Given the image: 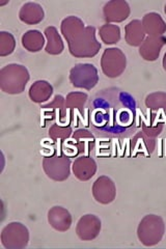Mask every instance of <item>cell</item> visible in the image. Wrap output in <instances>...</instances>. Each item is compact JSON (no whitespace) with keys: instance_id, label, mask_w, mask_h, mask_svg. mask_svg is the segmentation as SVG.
Here are the masks:
<instances>
[{"instance_id":"6da1fadb","label":"cell","mask_w":166,"mask_h":249,"mask_svg":"<svg viewBox=\"0 0 166 249\" xmlns=\"http://www.w3.org/2000/svg\"><path fill=\"white\" fill-rule=\"evenodd\" d=\"M89 108L90 126L99 135L124 137L138 127L136 101L124 90H101L92 98Z\"/></svg>"},{"instance_id":"7a4b0ae2","label":"cell","mask_w":166,"mask_h":249,"mask_svg":"<svg viewBox=\"0 0 166 249\" xmlns=\"http://www.w3.org/2000/svg\"><path fill=\"white\" fill-rule=\"evenodd\" d=\"M29 79L28 70L22 65L10 64L0 70V89L9 95L22 93Z\"/></svg>"},{"instance_id":"3957f363","label":"cell","mask_w":166,"mask_h":249,"mask_svg":"<svg viewBox=\"0 0 166 249\" xmlns=\"http://www.w3.org/2000/svg\"><path fill=\"white\" fill-rule=\"evenodd\" d=\"M68 45L71 55L77 58L93 57L101 49V44L96 37V28L93 26H86Z\"/></svg>"},{"instance_id":"277c9868","label":"cell","mask_w":166,"mask_h":249,"mask_svg":"<svg viewBox=\"0 0 166 249\" xmlns=\"http://www.w3.org/2000/svg\"><path fill=\"white\" fill-rule=\"evenodd\" d=\"M165 232V223L158 215H147L137 228V237L141 244L151 247L161 242Z\"/></svg>"},{"instance_id":"5b68a950","label":"cell","mask_w":166,"mask_h":249,"mask_svg":"<svg viewBox=\"0 0 166 249\" xmlns=\"http://www.w3.org/2000/svg\"><path fill=\"white\" fill-rule=\"evenodd\" d=\"M0 241L6 249L25 248L29 243L28 229L20 222H11L2 229Z\"/></svg>"},{"instance_id":"8992f818","label":"cell","mask_w":166,"mask_h":249,"mask_svg":"<svg viewBox=\"0 0 166 249\" xmlns=\"http://www.w3.org/2000/svg\"><path fill=\"white\" fill-rule=\"evenodd\" d=\"M70 81L76 89L92 90L99 82L98 70L92 64H77L71 69Z\"/></svg>"},{"instance_id":"52a82bcc","label":"cell","mask_w":166,"mask_h":249,"mask_svg":"<svg viewBox=\"0 0 166 249\" xmlns=\"http://www.w3.org/2000/svg\"><path fill=\"white\" fill-rule=\"evenodd\" d=\"M127 67V57L120 48H108L102 54L101 69L108 78L120 77Z\"/></svg>"},{"instance_id":"ba28073f","label":"cell","mask_w":166,"mask_h":249,"mask_svg":"<svg viewBox=\"0 0 166 249\" xmlns=\"http://www.w3.org/2000/svg\"><path fill=\"white\" fill-rule=\"evenodd\" d=\"M43 169L51 180L64 182L70 177L71 160L67 155L49 156L43 160Z\"/></svg>"},{"instance_id":"9c48e42d","label":"cell","mask_w":166,"mask_h":249,"mask_svg":"<svg viewBox=\"0 0 166 249\" xmlns=\"http://www.w3.org/2000/svg\"><path fill=\"white\" fill-rule=\"evenodd\" d=\"M94 142L96 140H94L92 132L84 129L77 130L70 142H67L65 143L64 151L66 154L69 151H74L73 156H76L78 154H88L94 149V144H96Z\"/></svg>"},{"instance_id":"30bf717a","label":"cell","mask_w":166,"mask_h":249,"mask_svg":"<svg viewBox=\"0 0 166 249\" xmlns=\"http://www.w3.org/2000/svg\"><path fill=\"white\" fill-rule=\"evenodd\" d=\"M92 196L99 204L108 205L115 199L116 187L111 178L106 176H101L94 181L92 188Z\"/></svg>"},{"instance_id":"8fae6325","label":"cell","mask_w":166,"mask_h":249,"mask_svg":"<svg viewBox=\"0 0 166 249\" xmlns=\"http://www.w3.org/2000/svg\"><path fill=\"white\" fill-rule=\"evenodd\" d=\"M101 228L102 223L99 217L92 214H86L77 222L76 233L82 241H92L99 236Z\"/></svg>"},{"instance_id":"7c38bea8","label":"cell","mask_w":166,"mask_h":249,"mask_svg":"<svg viewBox=\"0 0 166 249\" xmlns=\"http://www.w3.org/2000/svg\"><path fill=\"white\" fill-rule=\"evenodd\" d=\"M130 5L125 0H111L108 1L103 7V15L106 23H121L128 19L130 16Z\"/></svg>"},{"instance_id":"4fadbf2b","label":"cell","mask_w":166,"mask_h":249,"mask_svg":"<svg viewBox=\"0 0 166 249\" xmlns=\"http://www.w3.org/2000/svg\"><path fill=\"white\" fill-rule=\"evenodd\" d=\"M72 170L79 181L86 182L96 175L97 163L90 156H80L73 162Z\"/></svg>"},{"instance_id":"5bb4252c","label":"cell","mask_w":166,"mask_h":249,"mask_svg":"<svg viewBox=\"0 0 166 249\" xmlns=\"http://www.w3.org/2000/svg\"><path fill=\"white\" fill-rule=\"evenodd\" d=\"M165 45L166 38L164 36H147L139 47V55L147 61H155L160 56Z\"/></svg>"},{"instance_id":"9a60e30c","label":"cell","mask_w":166,"mask_h":249,"mask_svg":"<svg viewBox=\"0 0 166 249\" xmlns=\"http://www.w3.org/2000/svg\"><path fill=\"white\" fill-rule=\"evenodd\" d=\"M48 222L51 227L57 231H67L72 225L73 219L67 209L55 206L48 211Z\"/></svg>"},{"instance_id":"2e32d148","label":"cell","mask_w":166,"mask_h":249,"mask_svg":"<svg viewBox=\"0 0 166 249\" xmlns=\"http://www.w3.org/2000/svg\"><path fill=\"white\" fill-rule=\"evenodd\" d=\"M141 22L148 36H163L166 33V23L159 14L148 13Z\"/></svg>"},{"instance_id":"e0dca14e","label":"cell","mask_w":166,"mask_h":249,"mask_svg":"<svg viewBox=\"0 0 166 249\" xmlns=\"http://www.w3.org/2000/svg\"><path fill=\"white\" fill-rule=\"evenodd\" d=\"M45 13L42 5L36 2H27L23 4L20 13L19 19L28 25H36L44 20Z\"/></svg>"},{"instance_id":"ac0fdd59","label":"cell","mask_w":166,"mask_h":249,"mask_svg":"<svg viewBox=\"0 0 166 249\" xmlns=\"http://www.w3.org/2000/svg\"><path fill=\"white\" fill-rule=\"evenodd\" d=\"M147 35L140 20H132L125 27V40L132 47H140Z\"/></svg>"},{"instance_id":"d6986e66","label":"cell","mask_w":166,"mask_h":249,"mask_svg":"<svg viewBox=\"0 0 166 249\" xmlns=\"http://www.w3.org/2000/svg\"><path fill=\"white\" fill-rule=\"evenodd\" d=\"M53 95L52 85L46 80H37L31 85L28 96L34 103L42 104L47 102Z\"/></svg>"},{"instance_id":"ffe728a7","label":"cell","mask_w":166,"mask_h":249,"mask_svg":"<svg viewBox=\"0 0 166 249\" xmlns=\"http://www.w3.org/2000/svg\"><path fill=\"white\" fill-rule=\"evenodd\" d=\"M156 140L153 137H149L144 132L137 133L133 137L131 142L132 155L135 156L137 153H141L146 156H151L155 150Z\"/></svg>"},{"instance_id":"44dd1931","label":"cell","mask_w":166,"mask_h":249,"mask_svg":"<svg viewBox=\"0 0 166 249\" xmlns=\"http://www.w3.org/2000/svg\"><path fill=\"white\" fill-rule=\"evenodd\" d=\"M83 21L76 17V16H70L66 19L62 20L60 24V31L62 36L66 38V41L70 43L72 40H74L75 36L79 35L81 31L85 28Z\"/></svg>"},{"instance_id":"7402d4cb","label":"cell","mask_w":166,"mask_h":249,"mask_svg":"<svg viewBox=\"0 0 166 249\" xmlns=\"http://www.w3.org/2000/svg\"><path fill=\"white\" fill-rule=\"evenodd\" d=\"M45 36L47 38V44L45 47V51L50 55H59L65 50V44L62 38L59 36L57 29L54 26L47 27L44 31Z\"/></svg>"},{"instance_id":"603a6c76","label":"cell","mask_w":166,"mask_h":249,"mask_svg":"<svg viewBox=\"0 0 166 249\" xmlns=\"http://www.w3.org/2000/svg\"><path fill=\"white\" fill-rule=\"evenodd\" d=\"M43 110L46 111V115H53L56 116L58 119L59 123L61 124H65V121L68 115V109L66 108V98H64L60 95L55 96L52 100V102L48 103L47 105L42 106Z\"/></svg>"},{"instance_id":"cb8c5ba5","label":"cell","mask_w":166,"mask_h":249,"mask_svg":"<svg viewBox=\"0 0 166 249\" xmlns=\"http://www.w3.org/2000/svg\"><path fill=\"white\" fill-rule=\"evenodd\" d=\"M21 43L27 51L36 53L43 49L45 45V37L41 31L36 29L28 30L22 36Z\"/></svg>"},{"instance_id":"d4e9b609","label":"cell","mask_w":166,"mask_h":249,"mask_svg":"<svg viewBox=\"0 0 166 249\" xmlns=\"http://www.w3.org/2000/svg\"><path fill=\"white\" fill-rule=\"evenodd\" d=\"M89 96L85 92L81 91H73L70 92L66 98V108L71 111H79L82 112L83 108L88 102Z\"/></svg>"},{"instance_id":"484cf974","label":"cell","mask_w":166,"mask_h":249,"mask_svg":"<svg viewBox=\"0 0 166 249\" xmlns=\"http://www.w3.org/2000/svg\"><path fill=\"white\" fill-rule=\"evenodd\" d=\"M99 33L102 42L106 45H113L121 40V29L115 24L106 23L100 28Z\"/></svg>"},{"instance_id":"4316f807","label":"cell","mask_w":166,"mask_h":249,"mask_svg":"<svg viewBox=\"0 0 166 249\" xmlns=\"http://www.w3.org/2000/svg\"><path fill=\"white\" fill-rule=\"evenodd\" d=\"M146 106L151 110H166V92L156 91L149 93L146 98Z\"/></svg>"},{"instance_id":"83f0119b","label":"cell","mask_w":166,"mask_h":249,"mask_svg":"<svg viewBox=\"0 0 166 249\" xmlns=\"http://www.w3.org/2000/svg\"><path fill=\"white\" fill-rule=\"evenodd\" d=\"M73 133L72 127L69 124H54L49 129V136L54 142H65L68 138L71 137Z\"/></svg>"},{"instance_id":"f1b7e54d","label":"cell","mask_w":166,"mask_h":249,"mask_svg":"<svg viewBox=\"0 0 166 249\" xmlns=\"http://www.w3.org/2000/svg\"><path fill=\"white\" fill-rule=\"evenodd\" d=\"M16 48V40L12 34L7 31L0 33V56L11 55Z\"/></svg>"},{"instance_id":"f546056e","label":"cell","mask_w":166,"mask_h":249,"mask_svg":"<svg viewBox=\"0 0 166 249\" xmlns=\"http://www.w3.org/2000/svg\"><path fill=\"white\" fill-rule=\"evenodd\" d=\"M162 130H163V123L158 121L156 115H154L153 122L151 124L145 123L142 124V132H144V133L147 134L148 136L153 137V138L159 135L162 132Z\"/></svg>"},{"instance_id":"4dcf8cb0","label":"cell","mask_w":166,"mask_h":249,"mask_svg":"<svg viewBox=\"0 0 166 249\" xmlns=\"http://www.w3.org/2000/svg\"><path fill=\"white\" fill-rule=\"evenodd\" d=\"M162 65H163V69H164V71H166V53L164 54V56H163V60H162Z\"/></svg>"},{"instance_id":"1f68e13d","label":"cell","mask_w":166,"mask_h":249,"mask_svg":"<svg viewBox=\"0 0 166 249\" xmlns=\"http://www.w3.org/2000/svg\"><path fill=\"white\" fill-rule=\"evenodd\" d=\"M164 13H165V15H166V4H165V6H164Z\"/></svg>"}]
</instances>
